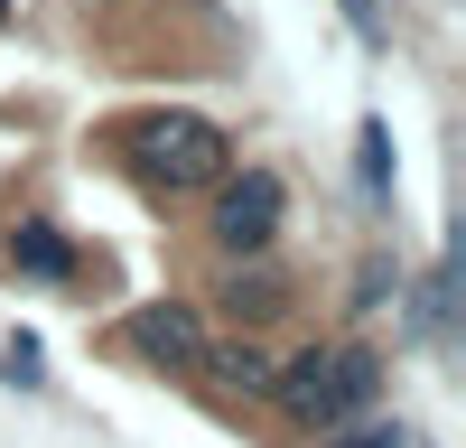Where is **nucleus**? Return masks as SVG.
Returning <instances> with one entry per match:
<instances>
[{"instance_id":"1","label":"nucleus","mask_w":466,"mask_h":448,"mask_svg":"<svg viewBox=\"0 0 466 448\" xmlns=\"http://www.w3.org/2000/svg\"><path fill=\"white\" fill-rule=\"evenodd\" d=\"M382 392V355L373 346H299L289 364H270V402H280V421L327 439L345 421H364Z\"/></svg>"},{"instance_id":"2","label":"nucleus","mask_w":466,"mask_h":448,"mask_svg":"<svg viewBox=\"0 0 466 448\" xmlns=\"http://www.w3.org/2000/svg\"><path fill=\"white\" fill-rule=\"evenodd\" d=\"M122 140V168L149 187V197H206V187L233 168V140L206 122V112H140V122H122L112 131Z\"/></svg>"},{"instance_id":"3","label":"nucleus","mask_w":466,"mask_h":448,"mask_svg":"<svg viewBox=\"0 0 466 448\" xmlns=\"http://www.w3.org/2000/svg\"><path fill=\"white\" fill-rule=\"evenodd\" d=\"M206 243H215V261H261L270 243H280V215H289V187H280V168H243V178H215L206 187Z\"/></svg>"},{"instance_id":"4","label":"nucleus","mask_w":466,"mask_h":448,"mask_svg":"<svg viewBox=\"0 0 466 448\" xmlns=\"http://www.w3.org/2000/svg\"><path fill=\"white\" fill-rule=\"evenodd\" d=\"M122 346L149 364V373H206V318H197V299H140V309L122 318Z\"/></svg>"},{"instance_id":"5","label":"nucleus","mask_w":466,"mask_h":448,"mask_svg":"<svg viewBox=\"0 0 466 448\" xmlns=\"http://www.w3.org/2000/svg\"><path fill=\"white\" fill-rule=\"evenodd\" d=\"M215 309L233 327H270L289 309V271H270V261H224V271H215Z\"/></svg>"},{"instance_id":"6","label":"nucleus","mask_w":466,"mask_h":448,"mask_svg":"<svg viewBox=\"0 0 466 448\" xmlns=\"http://www.w3.org/2000/svg\"><path fill=\"white\" fill-rule=\"evenodd\" d=\"M10 271H19V280H75V243L56 234L47 215H19V234H10Z\"/></svg>"},{"instance_id":"7","label":"nucleus","mask_w":466,"mask_h":448,"mask_svg":"<svg viewBox=\"0 0 466 448\" xmlns=\"http://www.w3.org/2000/svg\"><path fill=\"white\" fill-rule=\"evenodd\" d=\"M206 383L233 402H270V355L261 346H206Z\"/></svg>"},{"instance_id":"8","label":"nucleus","mask_w":466,"mask_h":448,"mask_svg":"<svg viewBox=\"0 0 466 448\" xmlns=\"http://www.w3.org/2000/svg\"><path fill=\"white\" fill-rule=\"evenodd\" d=\"M327 448H410V430L401 421H345V430H327Z\"/></svg>"},{"instance_id":"9","label":"nucleus","mask_w":466,"mask_h":448,"mask_svg":"<svg viewBox=\"0 0 466 448\" xmlns=\"http://www.w3.org/2000/svg\"><path fill=\"white\" fill-rule=\"evenodd\" d=\"M364 187H373V197L392 187V131H382V122H364Z\"/></svg>"},{"instance_id":"10","label":"nucleus","mask_w":466,"mask_h":448,"mask_svg":"<svg viewBox=\"0 0 466 448\" xmlns=\"http://www.w3.org/2000/svg\"><path fill=\"white\" fill-rule=\"evenodd\" d=\"M37 364H47V355H37V336H10V346H0V373H10V383H47Z\"/></svg>"},{"instance_id":"11","label":"nucleus","mask_w":466,"mask_h":448,"mask_svg":"<svg viewBox=\"0 0 466 448\" xmlns=\"http://www.w3.org/2000/svg\"><path fill=\"white\" fill-rule=\"evenodd\" d=\"M382 290H392V261H364V280H355V309H392Z\"/></svg>"},{"instance_id":"12","label":"nucleus","mask_w":466,"mask_h":448,"mask_svg":"<svg viewBox=\"0 0 466 448\" xmlns=\"http://www.w3.org/2000/svg\"><path fill=\"white\" fill-rule=\"evenodd\" d=\"M0 19H10V0H0Z\"/></svg>"}]
</instances>
